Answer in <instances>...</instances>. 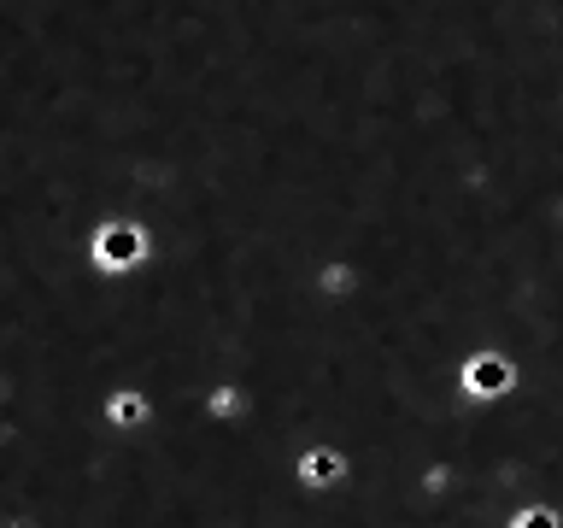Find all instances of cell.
<instances>
[{"label": "cell", "mask_w": 563, "mask_h": 528, "mask_svg": "<svg viewBox=\"0 0 563 528\" xmlns=\"http://www.w3.org/2000/svg\"><path fill=\"white\" fill-rule=\"evenodd\" d=\"M475 382H482V387H505V364H499V358H482V364H475Z\"/></svg>", "instance_id": "6da1fadb"}]
</instances>
